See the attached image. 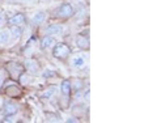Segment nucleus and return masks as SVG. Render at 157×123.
<instances>
[{"mask_svg": "<svg viewBox=\"0 0 157 123\" xmlns=\"http://www.w3.org/2000/svg\"><path fill=\"white\" fill-rule=\"evenodd\" d=\"M70 47H68L66 43H55V46L52 47V55L56 59H66L70 55Z\"/></svg>", "mask_w": 157, "mask_h": 123, "instance_id": "f257e3e1", "label": "nucleus"}, {"mask_svg": "<svg viewBox=\"0 0 157 123\" xmlns=\"http://www.w3.org/2000/svg\"><path fill=\"white\" fill-rule=\"evenodd\" d=\"M56 14L59 17H71L73 14V8L70 3H63L62 6L56 9Z\"/></svg>", "mask_w": 157, "mask_h": 123, "instance_id": "f03ea898", "label": "nucleus"}, {"mask_svg": "<svg viewBox=\"0 0 157 123\" xmlns=\"http://www.w3.org/2000/svg\"><path fill=\"white\" fill-rule=\"evenodd\" d=\"M71 64L73 68H76V70H82V68L86 66V55H84V54L75 55L71 60Z\"/></svg>", "mask_w": 157, "mask_h": 123, "instance_id": "7ed1b4c3", "label": "nucleus"}, {"mask_svg": "<svg viewBox=\"0 0 157 123\" xmlns=\"http://www.w3.org/2000/svg\"><path fill=\"white\" fill-rule=\"evenodd\" d=\"M7 70L9 72V75H11V77L18 79L20 75L24 72V67H21L18 63H9L8 67H7Z\"/></svg>", "mask_w": 157, "mask_h": 123, "instance_id": "20e7f679", "label": "nucleus"}, {"mask_svg": "<svg viewBox=\"0 0 157 123\" xmlns=\"http://www.w3.org/2000/svg\"><path fill=\"white\" fill-rule=\"evenodd\" d=\"M63 25H59V24H51V25H48L46 32L48 36H60L63 33Z\"/></svg>", "mask_w": 157, "mask_h": 123, "instance_id": "39448f33", "label": "nucleus"}, {"mask_svg": "<svg viewBox=\"0 0 157 123\" xmlns=\"http://www.w3.org/2000/svg\"><path fill=\"white\" fill-rule=\"evenodd\" d=\"M55 38L54 37H50V36H46V37H43L42 38V41H41V47L43 48V50H46V48H52L54 46H55Z\"/></svg>", "mask_w": 157, "mask_h": 123, "instance_id": "423d86ee", "label": "nucleus"}, {"mask_svg": "<svg viewBox=\"0 0 157 123\" xmlns=\"http://www.w3.org/2000/svg\"><path fill=\"white\" fill-rule=\"evenodd\" d=\"M24 21H25V16H24L22 13H17V14H13V16L9 18V25L12 26H20L21 24H24Z\"/></svg>", "mask_w": 157, "mask_h": 123, "instance_id": "0eeeda50", "label": "nucleus"}, {"mask_svg": "<svg viewBox=\"0 0 157 123\" xmlns=\"http://www.w3.org/2000/svg\"><path fill=\"white\" fill-rule=\"evenodd\" d=\"M45 18H46V13L43 11H39L33 16L32 22H33V25H39V24H42L45 21Z\"/></svg>", "mask_w": 157, "mask_h": 123, "instance_id": "6e6552de", "label": "nucleus"}, {"mask_svg": "<svg viewBox=\"0 0 157 123\" xmlns=\"http://www.w3.org/2000/svg\"><path fill=\"white\" fill-rule=\"evenodd\" d=\"M25 68L30 72H37L39 66H38L37 60H34V59H26L25 60Z\"/></svg>", "mask_w": 157, "mask_h": 123, "instance_id": "1a4fd4ad", "label": "nucleus"}, {"mask_svg": "<svg viewBox=\"0 0 157 123\" xmlns=\"http://www.w3.org/2000/svg\"><path fill=\"white\" fill-rule=\"evenodd\" d=\"M76 45H77V47L84 48V50H85V48L89 47V39H88L86 37H84V36H77Z\"/></svg>", "mask_w": 157, "mask_h": 123, "instance_id": "9d476101", "label": "nucleus"}, {"mask_svg": "<svg viewBox=\"0 0 157 123\" xmlns=\"http://www.w3.org/2000/svg\"><path fill=\"white\" fill-rule=\"evenodd\" d=\"M9 39H11V33H9L8 29L0 30V45H6L9 42Z\"/></svg>", "mask_w": 157, "mask_h": 123, "instance_id": "9b49d317", "label": "nucleus"}, {"mask_svg": "<svg viewBox=\"0 0 157 123\" xmlns=\"http://www.w3.org/2000/svg\"><path fill=\"white\" fill-rule=\"evenodd\" d=\"M62 94L63 96H70L71 94V90H72V86H71V81L70 80H64L62 83Z\"/></svg>", "mask_w": 157, "mask_h": 123, "instance_id": "f8f14e48", "label": "nucleus"}, {"mask_svg": "<svg viewBox=\"0 0 157 123\" xmlns=\"http://www.w3.org/2000/svg\"><path fill=\"white\" fill-rule=\"evenodd\" d=\"M16 111H17V107L13 104H6V106H4V113L7 115H13L16 114Z\"/></svg>", "mask_w": 157, "mask_h": 123, "instance_id": "ddd939ff", "label": "nucleus"}, {"mask_svg": "<svg viewBox=\"0 0 157 123\" xmlns=\"http://www.w3.org/2000/svg\"><path fill=\"white\" fill-rule=\"evenodd\" d=\"M9 33H11V37H13L14 39H18L21 37V29H20V26H12Z\"/></svg>", "mask_w": 157, "mask_h": 123, "instance_id": "4468645a", "label": "nucleus"}, {"mask_svg": "<svg viewBox=\"0 0 157 123\" xmlns=\"http://www.w3.org/2000/svg\"><path fill=\"white\" fill-rule=\"evenodd\" d=\"M20 81H21V84L22 85H25V84H29V83H30V77H29L28 75H25V73H21V75H20Z\"/></svg>", "mask_w": 157, "mask_h": 123, "instance_id": "2eb2a0df", "label": "nucleus"}, {"mask_svg": "<svg viewBox=\"0 0 157 123\" xmlns=\"http://www.w3.org/2000/svg\"><path fill=\"white\" fill-rule=\"evenodd\" d=\"M71 86L73 88V89H76V90H78V89H81L82 88V83L80 81V80H75V83H71Z\"/></svg>", "mask_w": 157, "mask_h": 123, "instance_id": "dca6fc26", "label": "nucleus"}, {"mask_svg": "<svg viewBox=\"0 0 157 123\" xmlns=\"http://www.w3.org/2000/svg\"><path fill=\"white\" fill-rule=\"evenodd\" d=\"M52 94H54V88H50V89L46 90V92L42 94V98H50Z\"/></svg>", "mask_w": 157, "mask_h": 123, "instance_id": "f3484780", "label": "nucleus"}, {"mask_svg": "<svg viewBox=\"0 0 157 123\" xmlns=\"http://www.w3.org/2000/svg\"><path fill=\"white\" fill-rule=\"evenodd\" d=\"M55 73L54 72H51V71H45L43 72V77H47V76H54Z\"/></svg>", "mask_w": 157, "mask_h": 123, "instance_id": "a211bd4d", "label": "nucleus"}, {"mask_svg": "<svg viewBox=\"0 0 157 123\" xmlns=\"http://www.w3.org/2000/svg\"><path fill=\"white\" fill-rule=\"evenodd\" d=\"M4 79H6V76H4V73H0V88H2V86H3Z\"/></svg>", "mask_w": 157, "mask_h": 123, "instance_id": "6ab92c4d", "label": "nucleus"}, {"mask_svg": "<svg viewBox=\"0 0 157 123\" xmlns=\"http://www.w3.org/2000/svg\"><path fill=\"white\" fill-rule=\"evenodd\" d=\"M3 22H4V14L0 13V25H3Z\"/></svg>", "mask_w": 157, "mask_h": 123, "instance_id": "aec40b11", "label": "nucleus"}, {"mask_svg": "<svg viewBox=\"0 0 157 123\" xmlns=\"http://www.w3.org/2000/svg\"><path fill=\"white\" fill-rule=\"evenodd\" d=\"M85 100H89V92L85 93Z\"/></svg>", "mask_w": 157, "mask_h": 123, "instance_id": "412c9836", "label": "nucleus"}, {"mask_svg": "<svg viewBox=\"0 0 157 123\" xmlns=\"http://www.w3.org/2000/svg\"><path fill=\"white\" fill-rule=\"evenodd\" d=\"M17 2H28V0H17Z\"/></svg>", "mask_w": 157, "mask_h": 123, "instance_id": "4be33fe9", "label": "nucleus"}]
</instances>
